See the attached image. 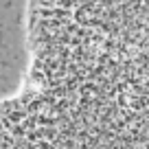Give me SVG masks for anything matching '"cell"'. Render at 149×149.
<instances>
[{
	"label": "cell",
	"mask_w": 149,
	"mask_h": 149,
	"mask_svg": "<svg viewBox=\"0 0 149 149\" xmlns=\"http://www.w3.org/2000/svg\"><path fill=\"white\" fill-rule=\"evenodd\" d=\"M0 149H149V0L101 11L40 53L0 103Z\"/></svg>",
	"instance_id": "obj_1"
}]
</instances>
